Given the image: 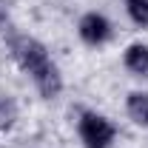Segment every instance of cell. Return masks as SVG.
Instances as JSON below:
<instances>
[{"label": "cell", "mask_w": 148, "mask_h": 148, "mask_svg": "<svg viewBox=\"0 0 148 148\" xmlns=\"http://www.w3.org/2000/svg\"><path fill=\"white\" fill-rule=\"evenodd\" d=\"M77 134H80L83 148H111L117 140V125L106 114L83 111L80 120H77Z\"/></svg>", "instance_id": "cell-2"}, {"label": "cell", "mask_w": 148, "mask_h": 148, "mask_svg": "<svg viewBox=\"0 0 148 148\" xmlns=\"http://www.w3.org/2000/svg\"><path fill=\"white\" fill-rule=\"evenodd\" d=\"M3 26H9V3L6 0H0V29Z\"/></svg>", "instance_id": "cell-8"}, {"label": "cell", "mask_w": 148, "mask_h": 148, "mask_svg": "<svg viewBox=\"0 0 148 148\" xmlns=\"http://www.w3.org/2000/svg\"><path fill=\"white\" fill-rule=\"evenodd\" d=\"M123 66L134 77H148V46L145 43H131L123 51Z\"/></svg>", "instance_id": "cell-4"}, {"label": "cell", "mask_w": 148, "mask_h": 148, "mask_svg": "<svg viewBox=\"0 0 148 148\" xmlns=\"http://www.w3.org/2000/svg\"><path fill=\"white\" fill-rule=\"evenodd\" d=\"M125 114L134 125L148 128V94L145 91H131L125 97Z\"/></svg>", "instance_id": "cell-5"}, {"label": "cell", "mask_w": 148, "mask_h": 148, "mask_svg": "<svg viewBox=\"0 0 148 148\" xmlns=\"http://www.w3.org/2000/svg\"><path fill=\"white\" fill-rule=\"evenodd\" d=\"M17 120V106L12 97H3L0 94V131H9Z\"/></svg>", "instance_id": "cell-7"}, {"label": "cell", "mask_w": 148, "mask_h": 148, "mask_svg": "<svg viewBox=\"0 0 148 148\" xmlns=\"http://www.w3.org/2000/svg\"><path fill=\"white\" fill-rule=\"evenodd\" d=\"M9 51L14 57V63H17L29 77L40 74L43 69H49V66L54 63L51 54H49V49H46L37 37H29V34H14L9 40Z\"/></svg>", "instance_id": "cell-1"}, {"label": "cell", "mask_w": 148, "mask_h": 148, "mask_svg": "<svg viewBox=\"0 0 148 148\" xmlns=\"http://www.w3.org/2000/svg\"><path fill=\"white\" fill-rule=\"evenodd\" d=\"M77 34H80V40H83L86 46L97 49V46H106L111 40L114 26H111V20L106 17V14H100V12H86L83 17L77 20Z\"/></svg>", "instance_id": "cell-3"}, {"label": "cell", "mask_w": 148, "mask_h": 148, "mask_svg": "<svg viewBox=\"0 0 148 148\" xmlns=\"http://www.w3.org/2000/svg\"><path fill=\"white\" fill-rule=\"evenodd\" d=\"M125 3V14L134 26L148 29V0H123Z\"/></svg>", "instance_id": "cell-6"}]
</instances>
